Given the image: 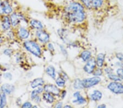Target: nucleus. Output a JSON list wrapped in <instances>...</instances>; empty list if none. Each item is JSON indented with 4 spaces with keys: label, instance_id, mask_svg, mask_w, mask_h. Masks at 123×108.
<instances>
[{
    "label": "nucleus",
    "instance_id": "9b49d317",
    "mask_svg": "<svg viewBox=\"0 0 123 108\" xmlns=\"http://www.w3.org/2000/svg\"><path fill=\"white\" fill-rule=\"evenodd\" d=\"M104 0H90V9H98L102 6Z\"/></svg>",
    "mask_w": 123,
    "mask_h": 108
},
{
    "label": "nucleus",
    "instance_id": "a19ab883",
    "mask_svg": "<svg viewBox=\"0 0 123 108\" xmlns=\"http://www.w3.org/2000/svg\"><path fill=\"white\" fill-rule=\"evenodd\" d=\"M106 107V105H105V104H101V105H98V108H105Z\"/></svg>",
    "mask_w": 123,
    "mask_h": 108
},
{
    "label": "nucleus",
    "instance_id": "f03ea898",
    "mask_svg": "<svg viewBox=\"0 0 123 108\" xmlns=\"http://www.w3.org/2000/svg\"><path fill=\"white\" fill-rule=\"evenodd\" d=\"M24 45L25 49L28 51L32 54L33 55L37 57L41 56L42 54L41 49L37 43L33 41L29 40L25 42Z\"/></svg>",
    "mask_w": 123,
    "mask_h": 108
},
{
    "label": "nucleus",
    "instance_id": "a18cd8bd",
    "mask_svg": "<svg viewBox=\"0 0 123 108\" xmlns=\"http://www.w3.org/2000/svg\"><path fill=\"white\" fill-rule=\"evenodd\" d=\"M0 80H1V79H0Z\"/></svg>",
    "mask_w": 123,
    "mask_h": 108
},
{
    "label": "nucleus",
    "instance_id": "c03bdc74",
    "mask_svg": "<svg viewBox=\"0 0 123 108\" xmlns=\"http://www.w3.org/2000/svg\"><path fill=\"white\" fill-rule=\"evenodd\" d=\"M1 88H0V92H1Z\"/></svg>",
    "mask_w": 123,
    "mask_h": 108
},
{
    "label": "nucleus",
    "instance_id": "72a5a7b5",
    "mask_svg": "<svg viewBox=\"0 0 123 108\" xmlns=\"http://www.w3.org/2000/svg\"><path fill=\"white\" fill-rule=\"evenodd\" d=\"M48 48L50 51H54V46H53V45L52 44H51V43H49L48 44Z\"/></svg>",
    "mask_w": 123,
    "mask_h": 108
},
{
    "label": "nucleus",
    "instance_id": "f3484780",
    "mask_svg": "<svg viewBox=\"0 0 123 108\" xmlns=\"http://www.w3.org/2000/svg\"><path fill=\"white\" fill-rule=\"evenodd\" d=\"M46 73L49 76L53 79H55L56 78V72H55V69L54 67L52 66H49L46 68Z\"/></svg>",
    "mask_w": 123,
    "mask_h": 108
},
{
    "label": "nucleus",
    "instance_id": "49530a36",
    "mask_svg": "<svg viewBox=\"0 0 123 108\" xmlns=\"http://www.w3.org/2000/svg\"></svg>",
    "mask_w": 123,
    "mask_h": 108
},
{
    "label": "nucleus",
    "instance_id": "f257e3e1",
    "mask_svg": "<svg viewBox=\"0 0 123 108\" xmlns=\"http://www.w3.org/2000/svg\"><path fill=\"white\" fill-rule=\"evenodd\" d=\"M66 16L70 22L79 23L84 21L85 14L83 6L78 2H72L65 8Z\"/></svg>",
    "mask_w": 123,
    "mask_h": 108
},
{
    "label": "nucleus",
    "instance_id": "bb28decb",
    "mask_svg": "<svg viewBox=\"0 0 123 108\" xmlns=\"http://www.w3.org/2000/svg\"><path fill=\"white\" fill-rule=\"evenodd\" d=\"M117 75L121 79L123 80V68H119L117 70Z\"/></svg>",
    "mask_w": 123,
    "mask_h": 108
},
{
    "label": "nucleus",
    "instance_id": "423d86ee",
    "mask_svg": "<svg viewBox=\"0 0 123 108\" xmlns=\"http://www.w3.org/2000/svg\"><path fill=\"white\" fill-rule=\"evenodd\" d=\"M44 91H45V92L51 94L53 96H58L60 94V89L57 86L51 85V84L45 85L44 87Z\"/></svg>",
    "mask_w": 123,
    "mask_h": 108
},
{
    "label": "nucleus",
    "instance_id": "b1692460",
    "mask_svg": "<svg viewBox=\"0 0 123 108\" xmlns=\"http://www.w3.org/2000/svg\"><path fill=\"white\" fill-rule=\"evenodd\" d=\"M66 84V80L61 76H59L56 79V84L60 87H64Z\"/></svg>",
    "mask_w": 123,
    "mask_h": 108
},
{
    "label": "nucleus",
    "instance_id": "e433bc0d",
    "mask_svg": "<svg viewBox=\"0 0 123 108\" xmlns=\"http://www.w3.org/2000/svg\"><path fill=\"white\" fill-rule=\"evenodd\" d=\"M33 100L35 102H36V103H39V102H41V98H40V97H39L38 96H36V97Z\"/></svg>",
    "mask_w": 123,
    "mask_h": 108
},
{
    "label": "nucleus",
    "instance_id": "6e6552de",
    "mask_svg": "<svg viewBox=\"0 0 123 108\" xmlns=\"http://www.w3.org/2000/svg\"><path fill=\"white\" fill-rule=\"evenodd\" d=\"M23 19L22 16L17 13H13L10 17V20H11V25L13 26H17L20 21V19Z\"/></svg>",
    "mask_w": 123,
    "mask_h": 108
},
{
    "label": "nucleus",
    "instance_id": "ea45409f",
    "mask_svg": "<svg viewBox=\"0 0 123 108\" xmlns=\"http://www.w3.org/2000/svg\"><path fill=\"white\" fill-rule=\"evenodd\" d=\"M66 95V91H63L62 92H61V97L63 99L65 98V96Z\"/></svg>",
    "mask_w": 123,
    "mask_h": 108
},
{
    "label": "nucleus",
    "instance_id": "7c9ffc66",
    "mask_svg": "<svg viewBox=\"0 0 123 108\" xmlns=\"http://www.w3.org/2000/svg\"><path fill=\"white\" fill-rule=\"evenodd\" d=\"M4 78L8 80H11L12 79V74L11 73H5V74H3Z\"/></svg>",
    "mask_w": 123,
    "mask_h": 108
},
{
    "label": "nucleus",
    "instance_id": "412c9836",
    "mask_svg": "<svg viewBox=\"0 0 123 108\" xmlns=\"http://www.w3.org/2000/svg\"><path fill=\"white\" fill-rule=\"evenodd\" d=\"M43 98L48 103L51 104L54 102V98L53 97V96L50 93H48V92H45V93H43Z\"/></svg>",
    "mask_w": 123,
    "mask_h": 108
},
{
    "label": "nucleus",
    "instance_id": "a878e982",
    "mask_svg": "<svg viewBox=\"0 0 123 108\" xmlns=\"http://www.w3.org/2000/svg\"><path fill=\"white\" fill-rule=\"evenodd\" d=\"M108 76L109 79H110L111 80H112L114 81L119 82V81H121V80H122V79H121L119 77L118 75H115V74H113L112 73L108 74Z\"/></svg>",
    "mask_w": 123,
    "mask_h": 108
},
{
    "label": "nucleus",
    "instance_id": "2f4dec72",
    "mask_svg": "<svg viewBox=\"0 0 123 108\" xmlns=\"http://www.w3.org/2000/svg\"><path fill=\"white\" fill-rule=\"evenodd\" d=\"M32 105L31 104V103H30L29 102H25V103H24V104L22 105V108H32Z\"/></svg>",
    "mask_w": 123,
    "mask_h": 108
},
{
    "label": "nucleus",
    "instance_id": "6ab92c4d",
    "mask_svg": "<svg viewBox=\"0 0 123 108\" xmlns=\"http://www.w3.org/2000/svg\"><path fill=\"white\" fill-rule=\"evenodd\" d=\"M30 33L27 29L24 27L20 28L19 30V36L22 39H26L29 37Z\"/></svg>",
    "mask_w": 123,
    "mask_h": 108
},
{
    "label": "nucleus",
    "instance_id": "39448f33",
    "mask_svg": "<svg viewBox=\"0 0 123 108\" xmlns=\"http://www.w3.org/2000/svg\"><path fill=\"white\" fill-rule=\"evenodd\" d=\"M96 66V60L94 58H90L87 61L86 64L84 67V71L88 74H92L94 72Z\"/></svg>",
    "mask_w": 123,
    "mask_h": 108
},
{
    "label": "nucleus",
    "instance_id": "cd10ccee",
    "mask_svg": "<svg viewBox=\"0 0 123 108\" xmlns=\"http://www.w3.org/2000/svg\"><path fill=\"white\" fill-rule=\"evenodd\" d=\"M80 1L85 7H86V8H88L90 9V0H80Z\"/></svg>",
    "mask_w": 123,
    "mask_h": 108
},
{
    "label": "nucleus",
    "instance_id": "2eb2a0df",
    "mask_svg": "<svg viewBox=\"0 0 123 108\" xmlns=\"http://www.w3.org/2000/svg\"><path fill=\"white\" fill-rule=\"evenodd\" d=\"M11 23L10 19L7 16H5L3 17L2 20V27L4 30L6 31L9 29L11 27Z\"/></svg>",
    "mask_w": 123,
    "mask_h": 108
},
{
    "label": "nucleus",
    "instance_id": "4c0bfd02",
    "mask_svg": "<svg viewBox=\"0 0 123 108\" xmlns=\"http://www.w3.org/2000/svg\"><path fill=\"white\" fill-rule=\"evenodd\" d=\"M62 103H61V102H59V103H57L55 106V108H62Z\"/></svg>",
    "mask_w": 123,
    "mask_h": 108
},
{
    "label": "nucleus",
    "instance_id": "5701e85b",
    "mask_svg": "<svg viewBox=\"0 0 123 108\" xmlns=\"http://www.w3.org/2000/svg\"><path fill=\"white\" fill-rule=\"evenodd\" d=\"M7 99L5 93H2L0 95V108H4L6 105Z\"/></svg>",
    "mask_w": 123,
    "mask_h": 108
},
{
    "label": "nucleus",
    "instance_id": "4be33fe9",
    "mask_svg": "<svg viewBox=\"0 0 123 108\" xmlns=\"http://www.w3.org/2000/svg\"><path fill=\"white\" fill-rule=\"evenodd\" d=\"M43 91H44V88L42 87H39L37 88V89H35V90H33V91L31 92V99L33 100L36 96H38L39 94L41 93Z\"/></svg>",
    "mask_w": 123,
    "mask_h": 108
},
{
    "label": "nucleus",
    "instance_id": "9d476101",
    "mask_svg": "<svg viewBox=\"0 0 123 108\" xmlns=\"http://www.w3.org/2000/svg\"><path fill=\"white\" fill-rule=\"evenodd\" d=\"M73 96L76 98V99L73 101V103H77L78 104H83L86 103V101L85 98L81 96L80 92L77 91L73 94Z\"/></svg>",
    "mask_w": 123,
    "mask_h": 108
},
{
    "label": "nucleus",
    "instance_id": "a211bd4d",
    "mask_svg": "<svg viewBox=\"0 0 123 108\" xmlns=\"http://www.w3.org/2000/svg\"><path fill=\"white\" fill-rule=\"evenodd\" d=\"M91 56H92V53L88 50L83 51L80 55V58L84 62L88 61L89 59L91 58Z\"/></svg>",
    "mask_w": 123,
    "mask_h": 108
},
{
    "label": "nucleus",
    "instance_id": "c756f323",
    "mask_svg": "<svg viewBox=\"0 0 123 108\" xmlns=\"http://www.w3.org/2000/svg\"><path fill=\"white\" fill-rule=\"evenodd\" d=\"M3 53H4V54H5L6 55H7V56H11V55L12 54V53H13V51L12 49H6L4 50Z\"/></svg>",
    "mask_w": 123,
    "mask_h": 108
},
{
    "label": "nucleus",
    "instance_id": "aec40b11",
    "mask_svg": "<svg viewBox=\"0 0 123 108\" xmlns=\"http://www.w3.org/2000/svg\"><path fill=\"white\" fill-rule=\"evenodd\" d=\"M31 26L35 29H42L43 28V26L40 21L37 20H32L30 21Z\"/></svg>",
    "mask_w": 123,
    "mask_h": 108
},
{
    "label": "nucleus",
    "instance_id": "20e7f679",
    "mask_svg": "<svg viewBox=\"0 0 123 108\" xmlns=\"http://www.w3.org/2000/svg\"><path fill=\"white\" fill-rule=\"evenodd\" d=\"M108 90L117 95L123 94V85L120 82L114 81L108 84L107 86Z\"/></svg>",
    "mask_w": 123,
    "mask_h": 108
},
{
    "label": "nucleus",
    "instance_id": "1a4fd4ad",
    "mask_svg": "<svg viewBox=\"0 0 123 108\" xmlns=\"http://www.w3.org/2000/svg\"><path fill=\"white\" fill-rule=\"evenodd\" d=\"M1 91L3 92V93L7 95H11L12 92L14 91L15 87L14 86L11 84H5L2 86Z\"/></svg>",
    "mask_w": 123,
    "mask_h": 108
},
{
    "label": "nucleus",
    "instance_id": "79ce46f5",
    "mask_svg": "<svg viewBox=\"0 0 123 108\" xmlns=\"http://www.w3.org/2000/svg\"><path fill=\"white\" fill-rule=\"evenodd\" d=\"M64 107L65 108H72V107H71V106H70V105H65Z\"/></svg>",
    "mask_w": 123,
    "mask_h": 108
},
{
    "label": "nucleus",
    "instance_id": "ddd939ff",
    "mask_svg": "<svg viewBox=\"0 0 123 108\" xmlns=\"http://www.w3.org/2000/svg\"><path fill=\"white\" fill-rule=\"evenodd\" d=\"M44 80L42 78H36L31 82L30 84L31 87L33 88H36L43 85Z\"/></svg>",
    "mask_w": 123,
    "mask_h": 108
},
{
    "label": "nucleus",
    "instance_id": "0eeeda50",
    "mask_svg": "<svg viewBox=\"0 0 123 108\" xmlns=\"http://www.w3.org/2000/svg\"><path fill=\"white\" fill-rule=\"evenodd\" d=\"M36 35L38 40L42 43H47L49 40V36L47 32L43 31L41 29H39L37 31Z\"/></svg>",
    "mask_w": 123,
    "mask_h": 108
},
{
    "label": "nucleus",
    "instance_id": "37998d69",
    "mask_svg": "<svg viewBox=\"0 0 123 108\" xmlns=\"http://www.w3.org/2000/svg\"><path fill=\"white\" fill-rule=\"evenodd\" d=\"M121 66H122V67L123 68V63H122V64H121Z\"/></svg>",
    "mask_w": 123,
    "mask_h": 108
},
{
    "label": "nucleus",
    "instance_id": "dca6fc26",
    "mask_svg": "<svg viewBox=\"0 0 123 108\" xmlns=\"http://www.w3.org/2000/svg\"><path fill=\"white\" fill-rule=\"evenodd\" d=\"M105 60V55L102 53H100V54H98V56H97L96 63V65L98 66V67H102L104 66V62Z\"/></svg>",
    "mask_w": 123,
    "mask_h": 108
},
{
    "label": "nucleus",
    "instance_id": "473e14b6",
    "mask_svg": "<svg viewBox=\"0 0 123 108\" xmlns=\"http://www.w3.org/2000/svg\"><path fill=\"white\" fill-rule=\"evenodd\" d=\"M117 58L121 61H123V54L122 53H118L116 54Z\"/></svg>",
    "mask_w": 123,
    "mask_h": 108
},
{
    "label": "nucleus",
    "instance_id": "4468645a",
    "mask_svg": "<svg viewBox=\"0 0 123 108\" xmlns=\"http://www.w3.org/2000/svg\"><path fill=\"white\" fill-rule=\"evenodd\" d=\"M102 93L98 90H94L90 96L91 99L94 101H98L102 98Z\"/></svg>",
    "mask_w": 123,
    "mask_h": 108
},
{
    "label": "nucleus",
    "instance_id": "393cba45",
    "mask_svg": "<svg viewBox=\"0 0 123 108\" xmlns=\"http://www.w3.org/2000/svg\"><path fill=\"white\" fill-rule=\"evenodd\" d=\"M73 87H74L75 89L77 90H80L82 89V88H84L82 85V80L80 79H76L75 80L74 82V84H73Z\"/></svg>",
    "mask_w": 123,
    "mask_h": 108
},
{
    "label": "nucleus",
    "instance_id": "f704fd0d",
    "mask_svg": "<svg viewBox=\"0 0 123 108\" xmlns=\"http://www.w3.org/2000/svg\"><path fill=\"white\" fill-rule=\"evenodd\" d=\"M3 13V3L2 1L1 0H0V14Z\"/></svg>",
    "mask_w": 123,
    "mask_h": 108
},
{
    "label": "nucleus",
    "instance_id": "c9c22d12",
    "mask_svg": "<svg viewBox=\"0 0 123 108\" xmlns=\"http://www.w3.org/2000/svg\"><path fill=\"white\" fill-rule=\"evenodd\" d=\"M105 72H106L107 74H110L112 73L113 70L112 69H111L110 68H106V69H105Z\"/></svg>",
    "mask_w": 123,
    "mask_h": 108
},
{
    "label": "nucleus",
    "instance_id": "c85d7f7f",
    "mask_svg": "<svg viewBox=\"0 0 123 108\" xmlns=\"http://www.w3.org/2000/svg\"><path fill=\"white\" fill-rule=\"evenodd\" d=\"M102 70L101 69V68H98L96 69L94 72V75L95 76H100L102 74Z\"/></svg>",
    "mask_w": 123,
    "mask_h": 108
},
{
    "label": "nucleus",
    "instance_id": "7ed1b4c3",
    "mask_svg": "<svg viewBox=\"0 0 123 108\" xmlns=\"http://www.w3.org/2000/svg\"><path fill=\"white\" fill-rule=\"evenodd\" d=\"M101 81V78L98 76H95L94 77L85 79L82 80V85L84 88H90L92 86L98 85Z\"/></svg>",
    "mask_w": 123,
    "mask_h": 108
},
{
    "label": "nucleus",
    "instance_id": "f8f14e48",
    "mask_svg": "<svg viewBox=\"0 0 123 108\" xmlns=\"http://www.w3.org/2000/svg\"><path fill=\"white\" fill-rule=\"evenodd\" d=\"M2 3L3 13H5L6 14H9L12 13L13 9L8 1L5 0V1H2Z\"/></svg>",
    "mask_w": 123,
    "mask_h": 108
},
{
    "label": "nucleus",
    "instance_id": "58836bf2",
    "mask_svg": "<svg viewBox=\"0 0 123 108\" xmlns=\"http://www.w3.org/2000/svg\"><path fill=\"white\" fill-rule=\"evenodd\" d=\"M60 49H61V51H62V52L63 53V54L65 55H67V52H66V50H65V49L63 48V47L62 46H60Z\"/></svg>",
    "mask_w": 123,
    "mask_h": 108
}]
</instances>
